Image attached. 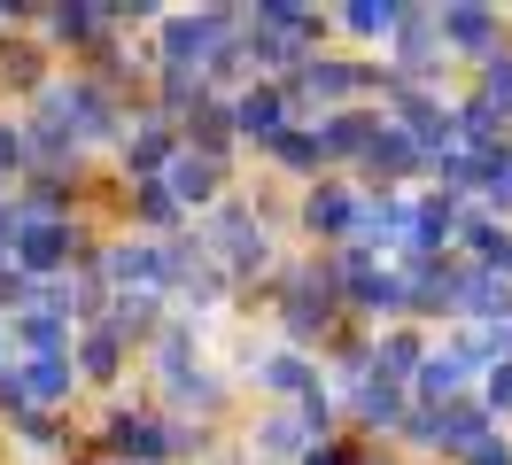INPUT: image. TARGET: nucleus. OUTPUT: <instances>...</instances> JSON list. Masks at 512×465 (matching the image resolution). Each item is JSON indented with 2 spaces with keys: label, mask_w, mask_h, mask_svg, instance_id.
Masks as SVG:
<instances>
[{
  "label": "nucleus",
  "mask_w": 512,
  "mask_h": 465,
  "mask_svg": "<svg viewBox=\"0 0 512 465\" xmlns=\"http://www.w3.org/2000/svg\"><path fill=\"white\" fill-rule=\"evenodd\" d=\"M249 388H256V403H303L311 396V388H326V372H319V357H303V349H280V341H272V349H249Z\"/></svg>",
  "instance_id": "12"
},
{
  "label": "nucleus",
  "mask_w": 512,
  "mask_h": 465,
  "mask_svg": "<svg viewBox=\"0 0 512 465\" xmlns=\"http://www.w3.org/2000/svg\"><path fill=\"white\" fill-rule=\"evenodd\" d=\"M365 465H412V458H396L388 442H373V450H365Z\"/></svg>",
  "instance_id": "40"
},
{
  "label": "nucleus",
  "mask_w": 512,
  "mask_h": 465,
  "mask_svg": "<svg viewBox=\"0 0 512 465\" xmlns=\"http://www.w3.org/2000/svg\"><path fill=\"white\" fill-rule=\"evenodd\" d=\"M241 8H163V24L148 31L156 78H210V62L225 55Z\"/></svg>",
  "instance_id": "3"
},
{
  "label": "nucleus",
  "mask_w": 512,
  "mask_h": 465,
  "mask_svg": "<svg viewBox=\"0 0 512 465\" xmlns=\"http://www.w3.org/2000/svg\"><path fill=\"white\" fill-rule=\"evenodd\" d=\"M101 326H109V334L125 341L132 357H140V349H148V341H156L163 326H171V303H163V295H109Z\"/></svg>",
  "instance_id": "23"
},
{
  "label": "nucleus",
  "mask_w": 512,
  "mask_h": 465,
  "mask_svg": "<svg viewBox=\"0 0 512 465\" xmlns=\"http://www.w3.org/2000/svg\"><path fill=\"white\" fill-rule=\"evenodd\" d=\"M311 132H319L326 171H334V179H350L357 163H365V148L381 140V109H334V117H319Z\"/></svg>",
  "instance_id": "18"
},
{
  "label": "nucleus",
  "mask_w": 512,
  "mask_h": 465,
  "mask_svg": "<svg viewBox=\"0 0 512 465\" xmlns=\"http://www.w3.org/2000/svg\"><path fill=\"white\" fill-rule=\"evenodd\" d=\"M443 16V55L450 62H489L497 47H512V24H505V8H481V0H450V8H435Z\"/></svg>",
  "instance_id": "13"
},
{
  "label": "nucleus",
  "mask_w": 512,
  "mask_h": 465,
  "mask_svg": "<svg viewBox=\"0 0 512 465\" xmlns=\"http://www.w3.org/2000/svg\"><path fill=\"white\" fill-rule=\"evenodd\" d=\"M32 31L47 39V55L63 62V70H70V62H86L101 39H125V31L109 24V0H47V8L32 16Z\"/></svg>",
  "instance_id": "6"
},
{
  "label": "nucleus",
  "mask_w": 512,
  "mask_h": 465,
  "mask_svg": "<svg viewBox=\"0 0 512 465\" xmlns=\"http://www.w3.org/2000/svg\"><path fill=\"white\" fill-rule=\"evenodd\" d=\"M288 124H303L288 78H249V86L233 93V140H241V155H264Z\"/></svg>",
  "instance_id": "7"
},
{
  "label": "nucleus",
  "mask_w": 512,
  "mask_h": 465,
  "mask_svg": "<svg viewBox=\"0 0 512 465\" xmlns=\"http://www.w3.org/2000/svg\"><path fill=\"white\" fill-rule=\"evenodd\" d=\"M388 78H396L388 62L350 55V47H326V55H311V62L288 78V93H295V117L319 124V117H334V109H381Z\"/></svg>",
  "instance_id": "2"
},
{
  "label": "nucleus",
  "mask_w": 512,
  "mask_h": 465,
  "mask_svg": "<svg viewBox=\"0 0 512 465\" xmlns=\"http://www.w3.org/2000/svg\"><path fill=\"white\" fill-rule=\"evenodd\" d=\"M125 233H140V241H179V233H187V210L171 202L163 179H140V186H125Z\"/></svg>",
  "instance_id": "21"
},
{
  "label": "nucleus",
  "mask_w": 512,
  "mask_h": 465,
  "mask_svg": "<svg viewBox=\"0 0 512 465\" xmlns=\"http://www.w3.org/2000/svg\"><path fill=\"white\" fill-rule=\"evenodd\" d=\"M326 16H334V39H342L350 55H365V47H388V39H396L404 0H342V8H326Z\"/></svg>",
  "instance_id": "20"
},
{
  "label": "nucleus",
  "mask_w": 512,
  "mask_h": 465,
  "mask_svg": "<svg viewBox=\"0 0 512 465\" xmlns=\"http://www.w3.org/2000/svg\"><path fill=\"white\" fill-rule=\"evenodd\" d=\"M171 155H179V124H163V117L140 109V117L125 124V140L109 148V171H117L125 186H140V179H163V171H171Z\"/></svg>",
  "instance_id": "14"
},
{
  "label": "nucleus",
  "mask_w": 512,
  "mask_h": 465,
  "mask_svg": "<svg viewBox=\"0 0 512 465\" xmlns=\"http://www.w3.org/2000/svg\"><path fill=\"white\" fill-rule=\"evenodd\" d=\"M295 411H303L311 442H334V434H350V427H342V396H334V388H311V396L295 403Z\"/></svg>",
  "instance_id": "34"
},
{
  "label": "nucleus",
  "mask_w": 512,
  "mask_h": 465,
  "mask_svg": "<svg viewBox=\"0 0 512 465\" xmlns=\"http://www.w3.org/2000/svg\"><path fill=\"white\" fill-rule=\"evenodd\" d=\"M202 334H210V326H194V318H179V310H171V326H163V334L140 349V365H148V388H171L179 372L202 365Z\"/></svg>",
  "instance_id": "19"
},
{
  "label": "nucleus",
  "mask_w": 512,
  "mask_h": 465,
  "mask_svg": "<svg viewBox=\"0 0 512 465\" xmlns=\"http://www.w3.org/2000/svg\"><path fill=\"white\" fill-rule=\"evenodd\" d=\"M435 419H443V434H435V465L466 458L474 442H489V434H497V419H489V403H481V396H458V403H443Z\"/></svg>",
  "instance_id": "26"
},
{
  "label": "nucleus",
  "mask_w": 512,
  "mask_h": 465,
  "mask_svg": "<svg viewBox=\"0 0 512 465\" xmlns=\"http://www.w3.org/2000/svg\"><path fill=\"white\" fill-rule=\"evenodd\" d=\"M388 70H396V78H419V86H443L450 55H443V16H435V8H412V0H404V24L388 39Z\"/></svg>",
  "instance_id": "11"
},
{
  "label": "nucleus",
  "mask_w": 512,
  "mask_h": 465,
  "mask_svg": "<svg viewBox=\"0 0 512 465\" xmlns=\"http://www.w3.org/2000/svg\"><path fill=\"white\" fill-rule=\"evenodd\" d=\"M8 341H16V357H70L78 326L55 318V310H16V318H8Z\"/></svg>",
  "instance_id": "29"
},
{
  "label": "nucleus",
  "mask_w": 512,
  "mask_h": 465,
  "mask_svg": "<svg viewBox=\"0 0 512 465\" xmlns=\"http://www.w3.org/2000/svg\"><path fill=\"white\" fill-rule=\"evenodd\" d=\"M350 326V310L334 303V287H326L319 256L303 248L280 264V295H272V341L280 349H303V357H326V341Z\"/></svg>",
  "instance_id": "1"
},
{
  "label": "nucleus",
  "mask_w": 512,
  "mask_h": 465,
  "mask_svg": "<svg viewBox=\"0 0 512 465\" xmlns=\"http://www.w3.org/2000/svg\"><path fill=\"white\" fill-rule=\"evenodd\" d=\"M404 411H412V388H396V380H357L350 396H342V427L357 434V442H396V427H404Z\"/></svg>",
  "instance_id": "15"
},
{
  "label": "nucleus",
  "mask_w": 512,
  "mask_h": 465,
  "mask_svg": "<svg viewBox=\"0 0 512 465\" xmlns=\"http://www.w3.org/2000/svg\"><path fill=\"white\" fill-rule=\"evenodd\" d=\"M70 365H78V388H101V403L132 388V349L109 334L101 318H94V326H78V341H70Z\"/></svg>",
  "instance_id": "16"
},
{
  "label": "nucleus",
  "mask_w": 512,
  "mask_h": 465,
  "mask_svg": "<svg viewBox=\"0 0 512 465\" xmlns=\"http://www.w3.org/2000/svg\"><path fill=\"white\" fill-rule=\"evenodd\" d=\"M381 124H396V132H412L419 148H458V117H450V93L443 86H419V78H388L381 93Z\"/></svg>",
  "instance_id": "5"
},
{
  "label": "nucleus",
  "mask_w": 512,
  "mask_h": 465,
  "mask_svg": "<svg viewBox=\"0 0 512 465\" xmlns=\"http://www.w3.org/2000/svg\"><path fill=\"white\" fill-rule=\"evenodd\" d=\"M256 163H264L272 179H295V186H311V179H334V171H326V155H319V132H311V124H288V132H280L272 148L256 155Z\"/></svg>",
  "instance_id": "24"
},
{
  "label": "nucleus",
  "mask_w": 512,
  "mask_h": 465,
  "mask_svg": "<svg viewBox=\"0 0 512 465\" xmlns=\"http://www.w3.org/2000/svg\"><path fill=\"white\" fill-rule=\"evenodd\" d=\"M24 225H32V202H24V194H0V264H16Z\"/></svg>",
  "instance_id": "36"
},
{
  "label": "nucleus",
  "mask_w": 512,
  "mask_h": 465,
  "mask_svg": "<svg viewBox=\"0 0 512 465\" xmlns=\"http://www.w3.org/2000/svg\"><path fill=\"white\" fill-rule=\"evenodd\" d=\"M474 396L489 403V419H497V427H512V357H497V365L481 372V380H474Z\"/></svg>",
  "instance_id": "35"
},
{
  "label": "nucleus",
  "mask_w": 512,
  "mask_h": 465,
  "mask_svg": "<svg viewBox=\"0 0 512 465\" xmlns=\"http://www.w3.org/2000/svg\"><path fill=\"white\" fill-rule=\"evenodd\" d=\"M474 93L497 109V117H505V132H512V47H497V55L474 70Z\"/></svg>",
  "instance_id": "33"
},
{
  "label": "nucleus",
  "mask_w": 512,
  "mask_h": 465,
  "mask_svg": "<svg viewBox=\"0 0 512 465\" xmlns=\"http://www.w3.org/2000/svg\"><path fill=\"white\" fill-rule=\"evenodd\" d=\"M458 396H474V372L435 341V349H427V365H419V380H412V403H435V411H443V403H458Z\"/></svg>",
  "instance_id": "30"
},
{
  "label": "nucleus",
  "mask_w": 512,
  "mask_h": 465,
  "mask_svg": "<svg viewBox=\"0 0 512 465\" xmlns=\"http://www.w3.org/2000/svg\"><path fill=\"white\" fill-rule=\"evenodd\" d=\"M450 465H512V427H497L489 442H474L466 458H450Z\"/></svg>",
  "instance_id": "38"
},
{
  "label": "nucleus",
  "mask_w": 512,
  "mask_h": 465,
  "mask_svg": "<svg viewBox=\"0 0 512 465\" xmlns=\"http://www.w3.org/2000/svg\"><path fill=\"white\" fill-rule=\"evenodd\" d=\"M365 450H373V442H357V434H334V442H311V458H303V465H365Z\"/></svg>",
  "instance_id": "37"
},
{
  "label": "nucleus",
  "mask_w": 512,
  "mask_h": 465,
  "mask_svg": "<svg viewBox=\"0 0 512 465\" xmlns=\"http://www.w3.org/2000/svg\"><path fill=\"white\" fill-rule=\"evenodd\" d=\"M427 349H435L427 326H381V334H373V372L396 380V388H412L419 365H427Z\"/></svg>",
  "instance_id": "25"
},
{
  "label": "nucleus",
  "mask_w": 512,
  "mask_h": 465,
  "mask_svg": "<svg viewBox=\"0 0 512 465\" xmlns=\"http://www.w3.org/2000/svg\"><path fill=\"white\" fill-rule=\"evenodd\" d=\"M466 210H474V202L419 186V194H412V225H404V256H458V225H466Z\"/></svg>",
  "instance_id": "17"
},
{
  "label": "nucleus",
  "mask_w": 512,
  "mask_h": 465,
  "mask_svg": "<svg viewBox=\"0 0 512 465\" xmlns=\"http://www.w3.org/2000/svg\"><path fill=\"white\" fill-rule=\"evenodd\" d=\"M458 264L512 279V225H505V217H489V210L474 202V210H466V225H458Z\"/></svg>",
  "instance_id": "22"
},
{
  "label": "nucleus",
  "mask_w": 512,
  "mask_h": 465,
  "mask_svg": "<svg viewBox=\"0 0 512 465\" xmlns=\"http://www.w3.org/2000/svg\"><path fill=\"white\" fill-rule=\"evenodd\" d=\"M163 186H171V202L194 217H210L225 202V194H241V163H218V155H194L187 140H179V155H171V171H163Z\"/></svg>",
  "instance_id": "9"
},
{
  "label": "nucleus",
  "mask_w": 512,
  "mask_h": 465,
  "mask_svg": "<svg viewBox=\"0 0 512 465\" xmlns=\"http://www.w3.org/2000/svg\"><path fill=\"white\" fill-rule=\"evenodd\" d=\"M233 442H241L256 465H303V458H311V427H303V411H288V403H256V411H241Z\"/></svg>",
  "instance_id": "8"
},
{
  "label": "nucleus",
  "mask_w": 512,
  "mask_h": 465,
  "mask_svg": "<svg viewBox=\"0 0 512 465\" xmlns=\"http://www.w3.org/2000/svg\"><path fill=\"white\" fill-rule=\"evenodd\" d=\"M357 202H365V186H357V179H311V186H295V241H311V256L350 248Z\"/></svg>",
  "instance_id": "4"
},
{
  "label": "nucleus",
  "mask_w": 512,
  "mask_h": 465,
  "mask_svg": "<svg viewBox=\"0 0 512 465\" xmlns=\"http://www.w3.org/2000/svg\"><path fill=\"white\" fill-rule=\"evenodd\" d=\"M24 396H32V411H63L70 419V403L86 396V388H78L70 357H24Z\"/></svg>",
  "instance_id": "27"
},
{
  "label": "nucleus",
  "mask_w": 512,
  "mask_h": 465,
  "mask_svg": "<svg viewBox=\"0 0 512 465\" xmlns=\"http://www.w3.org/2000/svg\"><path fill=\"white\" fill-rule=\"evenodd\" d=\"M32 171V140H24V117L16 109H0V194H16Z\"/></svg>",
  "instance_id": "32"
},
{
  "label": "nucleus",
  "mask_w": 512,
  "mask_h": 465,
  "mask_svg": "<svg viewBox=\"0 0 512 465\" xmlns=\"http://www.w3.org/2000/svg\"><path fill=\"white\" fill-rule=\"evenodd\" d=\"M450 117H458V148L466 155H489V148H512V132H505V117L481 101L474 86L466 93H450Z\"/></svg>",
  "instance_id": "28"
},
{
  "label": "nucleus",
  "mask_w": 512,
  "mask_h": 465,
  "mask_svg": "<svg viewBox=\"0 0 512 465\" xmlns=\"http://www.w3.org/2000/svg\"><path fill=\"white\" fill-rule=\"evenodd\" d=\"M55 78H63V62L47 55V39H39L32 24H24V31H0V109H8V101L32 109Z\"/></svg>",
  "instance_id": "10"
},
{
  "label": "nucleus",
  "mask_w": 512,
  "mask_h": 465,
  "mask_svg": "<svg viewBox=\"0 0 512 465\" xmlns=\"http://www.w3.org/2000/svg\"><path fill=\"white\" fill-rule=\"evenodd\" d=\"M16 442H24V450H32V458H63L70 450V434H78V419H63V411H24V419H16Z\"/></svg>",
  "instance_id": "31"
},
{
  "label": "nucleus",
  "mask_w": 512,
  "mask_h": 465,
  "mask_svg": "<svg viewBox=\"0 0 512 465\" xmlns=\"http://www.w3.org/2000/svg\"><path fill=\"white\" fill-rule=\"evenodd\" d=\"M24 303H32V279L16 272V264H0V318H16Z\"/></svg>",
  "instance_id": "39"
}]
</instances>
